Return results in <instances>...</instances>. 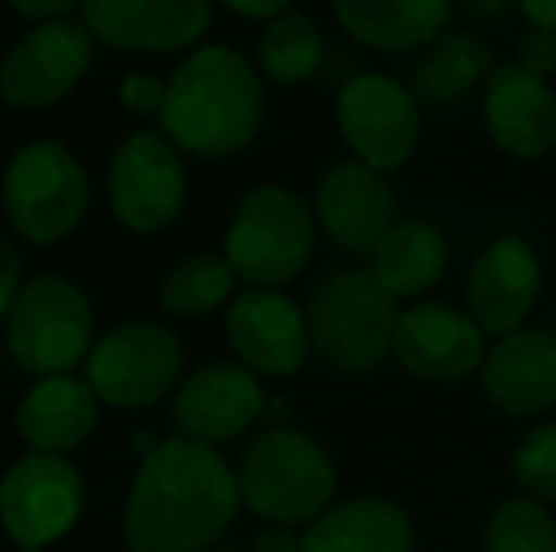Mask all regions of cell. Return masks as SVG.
<instances>
[{
    "label": "cell",
    "instance_id": "6da1fadb",
    "mask_svg": "<svg viewBox=\"0 0 556 552\" xmlns=\"http://www.w3.org/2000/svg\"><path fill=\"white\" fill-rule=\"evenodd\" d=\"M239 477L216 447L163 439L140 462L125 503L129 552H205L239 511Z\"/></svg>",
    "mask_w": 556,
    "mask_h": 552
},
{
    "label": "cell",
    "instance_id": "7a4b0ae2",
    "mask_svg": "<svg viewBox=\"0 0 556 552\" xmlns=\"http://www.w3.org/2000/svg\"><path fill=\"white\" fill-rule=\"evenodd\" d=\"M265 91L239 50L201 46L167 80L160 126L175 147L205 159L235 155L262 133Z\"/></svg>",
    "mask_w": 556,
    "mask_h": 552
},
{
    "label": "cell",
    "instance_id": "3957f363",
    "mask_svg": "<svg viewBox=\"0 0 556 552\" xmlns=\"http://www.w3.org/2000/svg\"><path fill=\"white\" fill-rule=\"evenodd\" d=\"M239 492L265 523L311 526L333 508L337 465L318 439L280 424L257 435L242 454Z\"/></svg>",
    "mask_w": 556,
    "mask_h": 552
},
{
    "label": "cell",
    "instance_id": "277c9868",
    "mask_svg": "<svg viewBox=\"0 0 556 552\" xmlns=\"http://www.w3.org/2000/svg\"><path fill=\"white\" fill-rule=\"evenodd\" d=\"M402 307L371 277V269H341L315 287L307 307L311 348L326 368L364 375L394 356Z\"/></svg>",
    "mask_w": 556,
    "mask_h": 552
},
{
    "label": "cell",
    "instance_id": "5b68a950",
    "mask_svg": "<svg viewBox=\"0 0 556 552\" xmlns=\"http://www.w3.org/2000/svg\"><path fill=\"white\" fill-rule=\"evenodd\" d=\"M224 258L250 287L280 292L315 258V213L285 185H257L235 205Z\"/></svg>",
    "mask_w": 556,
    "mask_h": 552
},
{
    "label": "cell",
    "instance_id": "8992f818",
    "mask_svg": "<svg viewBox=\"0 0 556 552\" xmlns=\"http://www.w3.org/2000/svg\"><path fill=\"white\" fill-rule=\"evenodd\" d=\"M96 314L73 280L35 277L20 287L8 310V348L23 371L42 378L68 375L84 356H91Z\"/></svg>",
    "mask_w": 556,
    "mask_h": 552
},
{
    "label": "cell",
    "instance_id": "52a82bcc",
    "mask_svg": "<svg viewBox=\"0 0 556 552\" xmlns=\"http://www.w3.org/2000/svg\"><path fill=\"white\" fill-rule=\"evenodd\" d=\"M88 208V175L58 140H35L15 152L4 175V213L27 243L65 239Z\"/></svg>",
    "mask_w": 556,
    "mask_h": 552
},
{
    "label": "cell",
    "instance_id": "ba28073f",
    "mask_svg": "<svg viewBox=\"0 0 556 552\" xmlns=\"http://www.w3.org/2000/svg\"><path fill=\"white\" fill-rule=\"evenodd\" d=\"M337 126L364 167L390 175L420 147L425 106L387 73H359L337 91Z\"/></svg>",
    "mask_w": 556,
    "mask_h": 552
},
{
    "label": "cell",
    "instance_id": "9c48e42d",
    "mask_svg": "<svg viewBox=\"0 0 556 552\" xmlns=\"http://www.w3.org/2000/svg\"><path fill=\"white\" fill-rule=\"evenodd\" d=\"M182 371V345L167 325L125 322L106 333L88 356V386L99 401L117 409L155 406L175 390Z\"/></svg>",
    "mask_w": 556,
    "mask_h": 552
},
{
    "label": "cell",
    "instance_id": "30bf717a",
    "mask_svg": "<svg viewBox=\"0 0 556 552\" xmlns=\"http://www.w3.org/2000/svg\"><path fill=\"white\" fill-rule=\"evenodd\" d=\"M84 508V480L61 454H27L0 480V523L23 552L53 545Z\"/></svg>",
    "mask_w": 556,
    "mask_h": 552
},
{
    "label": "cell",
    "instance_id": "8fae6325",
    "mask_svg": "<svg viewBox=\"0 0 556 552\" xmlns=\"http://www.w3.org/2000/svg\"><path fill=\"white\" fill-rule=\"evenodd\" d=\"M114 216L132 231H160L182 213L186 201V163L178 147L163 133L125 137L114 152L106 175Z\"/></svg>",
    "mask_w": 556,
    "mask_h": 552
},
{
    "label": "cell",
    "instance_id": "7c38bea8",
    "mask_svg": "<svg viewBox=\"0 0 556 552\" xmlns=\"http://www.w3.org/2000/svg\"><path fill=\"white\" fill-rule=\"evenodd\" d=\"M489 337L481 325L451 303H413L397 318L394 360L420 383L451 386L481 375Z\"/></svg>",
    "mask_w": 556,
    "mask_h": 552
},
{
    "label": "cell",
    "instance_id": "4fadbf2b",
    "mask_svg": "<svg viewBox=\"0 0 556 552\" xmlns=\"http://www.w3.org/2000/svg\"><path fill=\"white\" fill-rule=\"evenodd\" d=\"M91 65L88 23L61 20L35 27L12 46L0 65V91L12 106L42 111L65 99Z\"/></svg>",
    "mask_w": 556,
    "mask_h": 552
},
{
    "label": "cell",
    "instance_id": "5bb4252c",
    "mask_svg": "<svg viewBox=\"0 0 556 552\" xmlns=\"http://www.w3.org/2000/svg\"><path fill=\"white\" fill-rule=\"evenodd\" d=\"M538 295H542V261L527 239L496 235L481 246L469 266L466 303L469 318L481 325L484 337L500 341L515 330H527Z\"/></svg>",
    "mask_w": 556,
    "mask_h": 552
},
{
    "label": "cell",
    "instance_id": "9a60e30c",
    "mask_svg": "<svg viewBox=\"0 0 556 552\" xmlns=\"http://www.w3.org/2000/svg\"><path fill=\"white\" fill-rule=\"evenodd\" d=\"M315 220L344 254L371 258L387 231L397 223V197L387 175L359 159H341L318 178Z\"/></svg>",
    "mask_w": 556,
    "mask_h": 552
},
{
    "label": "cell",
    "instance_id": "2e32d148",
    "mask_svg": "<svg viewBox=\"0 0 556 552\" xmlns=\"http://www.w3.org/2000/svg\"><path fill=\"white\" fill-rule=\"evenodd\" d=\"M227 345L254 375L288 378L303 368L311 352L307 314L280 292H250L227 303Z\"/></svg>",
    "mask_w": 556,
    "mask_h": 552
},
{
    "label": "cell",
    "instance_id": "e0dca14e",
    "mask_svg": "<svg viewBox=\"0 0 556 552\" xmlns=\"http://www.w3.org/2000/svg\"><path fill=\"white\" fill-rule=\"evenodd\" d=\"M481 390L492 409L527 420L556 406V337L545 330H515L492 341L481 363Z\"/></svg>",
    "mask_w": 556,
    "mask_h": 552
},
{
    "label": "cell",
    "instance_id": "ac0fdd59",
    "mask_svg": "<svg viewBox=\"0 0 556 552\" xmlns=\"http://www.w3.org/2000/svg\"><path fill=\"white\" fill-rule=\"evenodd\" d=\"M265 406L269 401L254 371H247L242 363H208L193 371L178 390L175 424L182 427V439L216 447L262 420Z\"/></svg>",
    "mask_w": 556,
    "mask_h": 552
},
{
    "label": "cell",
    "instance_id": "d6986e66",
    "mask_svg": "<svg viewBox=\"0 0 556 552\" xmlns=\"http://www.w3.org/2000/svg\"><path fill=\"white\" fill-rule=\"evenodd\" d=\"M484 129L500 152L542 159L556 147V91L530 76L519 61L496 65L484 84Z\"/></svg>",
    "mask_w": 556,
    "mask_h": 552
},
{
    "label": "cell",
    "instance_id": "ffe728a7",
    "mask_svg": "<svg viewBox=\"0 0 556 552\" xmlns=\"http://www.w3.org/2000/svg\"><path fill=\"white\" fill-rule=\"evenodd\" d=\"M84 23L117 50L170 53L205 35L213 8L201 0H91L84 4Z\"/></svg>",
    "mask_w": 556,
    "mask_h": 552
},
{
    "label": "cell",
    "instance_id": "44dd1931",
    "mask_svg": "<svg viewBox=\"0 0 556 552\" xmlns=\"http://www.w3.org/2000/svg\"><path fill=\"white\" fill-rule=\"evenodd\" d=\"M333 20L349 38L379 53H425L451 30L446 0H337Z\"/></svg>",
    "mask_w": 556,
    "mask_h": 552
},
{
    "label": "cell",
    "instance_id": "7402d4cb",
    "mask_svg": "<svg viewBox=\"0 0 556 552\" xmlns=\"http://www.w3.org/2000/svg\"><path fill=\"white\" fill-rule=\"evenodd\" d=\"M417 534L402 503L382 496H352L307 526L303 552H413Z\"/></svg>",
    "mask_w": 556,
    "mask_h": 552
},
{
    "label": "cell",
    "instance_id": "603a6c76",
    "mask_svg": "<svg viewBox=\"0 0 556 552\" xmlns=\"http://www.w3.org/2000/svg\"><path fill=\"white\" fill-rule=\"evenodd\" d=\"M99 424V398L88 378L53 375L42 378L35 390L23 398L15 427L23 439L35 447V454H65L80 447Z\"/></svg>",
    "mask_w": 556,
    "mask_h": 552
},
{
    "label": "cell",
    "instance_id": "cb8c5ba5",
    "mask_svg": "<svg viewBox=\"0 0 556 552\" xmlns=\"http://www.w3.org/2000/svg\"><path fill=\"white\" fill-rule=\"evenodd\" d=\"M446 273V239L425 220H397L371 254V277L402 299L428 295Z\"/></svg>",
    "mask_w": 556,
    "mask_h": 552
},
{
    "label": "cell",
    "instance_id": "d4e9b609",
    "mask_svg": "<svg viewBox=\"0 0 556 552\" xmlns=\"http://www.w3.org/2000/svg\"><path fill=\"white\" fill-rule=\"evenodd\" d=\"M492 76V53L469 30H446L440 42H432L413 65V95L420 106H454L473 95Z\"/></svg>",
    "mask_w": 556,
    "mask_h": 552
},
{
    "label": "cell",
    "instance_id": "484cf974",
    "mask_svg": "<svg viewBox=\"0 0 556 552\" xmlns=\"http://www.w3.org/2000/svg\"><path fill=\"white\" fill-rule=\"evenodd\" d=\"M326 57V38L307 12L288 8L273 23H265L257 38V65L277 84H303L318 73Z\"/></svg>",
    "mask_w": 556,
    "mask_h": 552
},
{
    "label": "cell",
    "instance_id": "4316f807",
    "mask_svg": "<svg viewBox=\"0 0 556 552\" xmlns=\"http://www.w3.org/2000/svg\"><path fill=\"white\" fill-rule=\"evenodd\" d=\"M231 287H235V269L227 266V258H220V254H193V258L178 261L163 277L160 303L170 314L198 318L231 299Z\"/></svg>",
    "mask_w": 556,
    "mask_h": 552
},
{
    "label": "cell",
    "instance_id": "83f0119b",
    "mask_svg": "<svg viewBox=\"0 0 556 552\" xmlns=\"http://www.w3.org/2000/svg\"><path fill=\"white\" fill-rule=\"evenodd\" d=\"M484 552H556V518L545 503L511 496L484 523Z\"/></svg>",
    "mask_w": 556,
    "mask_h": 552
},
{
    "label": "cell",
    "instance_id": "f1b7e54d",
    "mask_svg": "<svg viewBox=\"0 0 556 552\" xmlns=\"http://www.w3.org/2000/svg\"><path fill=\"white\" fill-rule=\"evenodd\" d=\"M511 477L522 496L538 503H556V420L522 435L511 454Z\"/></svg>",
    "mask_w": 556,
    "mask_h": 552
},
{
    "label": "cell",
    "instance_id": "f546056e",
    "mask_svg": "<svg viewBox=\"0 0 556 552\" xmlns=\"http://www.w3.org/2000/svg\"><path fill=\"white\" fill-rule=\"evenodd\" d=\"M515 57H519V65L527 68L530 76L549 80V76H556V35L530 27L527 35L519 38V46H515Z\"/></svg>",
    "mask_w": 556,
    "mask_h": 552
},
{
    "label": "cell",
    "instance_id": "4dcf8cb0",
    "mask_svg": "<svg viewBox=\"0 0 556 552\" xmlns=\"http://www.w3.org/2000/svg\"><path fill=\"white\" fill-rule=\"evenodd\" d=\"M163 99H167V84H160L152 73H129L122 80V103L132 114H163Z\"/></svg>",
    "mask_w": 556,
    "mask_h": 552
},
{
    "label": "cell",
    "instance_id": "1f68e13d",
    "mask_svg": "<svg viewBox=\"0 0 556 552\" xmlns=\"http://www.w3.org/2000/svg\"><path fill=\"white\" fill-rule=\"evenodd\" d=\"M12 12H20L23 20H38V27H46V23L73 20L80 8H76L73 0H15Z\"/></svg>",
    "mask_w": 556,
    "mask_h": 552
},
{
    "label": "cell",
    "instance_id": "d6a6232c",
    "mask_svg": "<svg viewBox=\"0 0 556 552\" xmlns=\"http://www.w3.org/2000/svg\"><path fill=\"white\" fill-rule=\"evenodd\" d=\"M20 287H23L20 284V254H15V246L0 235V314L12 310Z\"/></svg>",
    "mask_w": 556,
    "mask_h": 552
},
{
    "label": "cell",
    "instance_id": "836d02e7",
    "mask_svg": "<svg viewBox=\"0 0 556 552\" xmlns=\"http://www.w3.org/2000/svg\"><path fill=\"white\" fill-rule=\"evenodd\" d=\"M250 552H303V538H295L288 526H269L257 534Z\"/></svg>",
    "mask_w": 556,
    "mask_h": 552
},
{
    "label": "cell",
    "instance_id": "e575fe53",
    "mask_svg": "<svg viewBox=\"0 0 556 552\" xmlns=\"http://www.w3.org/2000/svg\"><path fill=\"white\" fill-rule=\"evenodd\" d=\"M519 12H522V20H527L530 27L556 35V0H522Z\"/></svg>",
    "mask_w": 556,
    "mask_h": 552
},
{
    "label": "cell",
    "instance_id": "d590c367",
    "mask_svg": "<svg viewBox=\"0 0 556 552\" xmlns=\"http://www.w3.org/2000/svg\"><path fill=\"white\" fill-rule=\"evenodd\" d=\"M227 12L242 15V20H265V23H273L277 15L288 12V4H285V0H262V4H242V0H227Z\"/></svg>",
    "mask_w": 556,
    "mask_h": 552
},
{
    "label": "cell",
    "instance_id": "8d00e7d4",
    "mask_svg": "<svg viewBox=\"0 0 556 552\" xmlns=\"http://www.w3.org/2000/svg\"><path fill=\"white\" fill-rule=\"evenodd\" d=\"M155 447H160V442H155L152 435H140V432L132 435V450H140V458H148V454H152Z\"/></svg>",
    "mask_w": 556,
    "mask_h": 552
},
{
    "label": "cell",
    "instance_id": "74e56055",
    "mask_svg": "<svg viewBox=\"0 0 556 552\" xmlns=\"http://www.w3.org/2000/svg\"><path fill=\"white\" fill-rule=\"evenodd\" d=\"M220 552H235V549H220Z\"/></svg>",
    "mask_w": 556,
    "mask_h": 552
}]
</instances>
